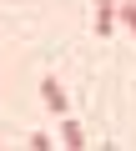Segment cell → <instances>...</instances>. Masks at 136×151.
<instances>
[{
    "label": "cell",
    "mask_w": 136,
    "mask_h": 151,
    "mask_svg": "<svg viewBox=\"0 0 136 151\" xmlns=\"http://www.w3.org/2000/svg\"><path fill=\"white\" fill-rule=\"evenodd\" d=\"M116 15H121V25L136 35V0H121V5H116Z\"/></svg>",
    "instance_id": "obj_4"
},
{
    "label": "cell",
    "mask_w": 136,
    "mask_h": 151,
    "mask_svg": "<svg viewBox=\"0 0 136 151\" xmlns=\"http://www.w3.org/2000/svg\"><path fill=\"white\" fill-rule=\"evenodd\" d=\"M116 30V0H96V35L106 40Z\"/></svg>",
    "instance_id": "obj_1"
},
{
    "label": "cell",
    "mask_w": 136,
    "mask_h": 151,
    "mask_svg": "<svg viewBox=\"0 0 136 151\" xmlns=\"http://www.w3.org/2000/svg\"><path fill=\"white\" fill-rule=\"evenodd\" d=\"M40 96H45V106H50V111H60V116H65V91H60L55 76H45V81H40Z\"/></svg>",
    "instance_id": "obj_2"
},
{
    "label": "cell",
    "mask_w": 136,
    "mask_h": 151,
    "mask_svg": "<svg viewBox=\"0 0 136 151\" xmlns=\"http://www.w3.org/2000/svg\"><path fill=\"white\" fill-rule=\"evenodd\" d=\"M60 141L81 151V146H86V136H81V121H65V126H60Z\"/></svg>",
    "instance_id": "obj_3"
}]
</instances>
